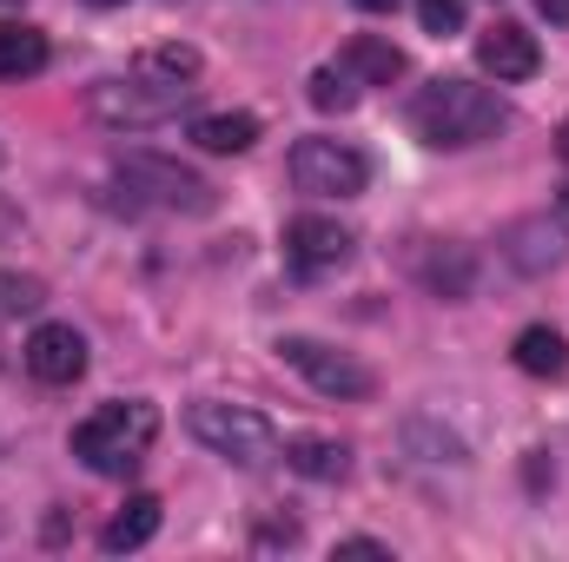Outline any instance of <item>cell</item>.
I'll return each mask as SVG.
<instances>
[{"instance_id": "1", "label": "cell", "mask_w": 569, "mask_h": 562, "mask_svg": "<svg viewBox=\"0 0 569 562\" xmlns=\"http://www.w3.org/2000/svg\"><path fill=\"white\" fill-rule=\"evenodd\" d=\"M503 127H510V107L490 87H477V80H430L411 100V133L425 145H443V152L497 140Z\"/></svg>"}, {"instance_id": "2", "label": "cell", "mask_w": 569, "mask_h": 562, "mask_svg": "<svg viewBox=\"0 0 569 562\" xmlns=\"http://www.w3.org/2000/svg\"><path fill=\"white\" fill-rule=\"evenodd\" d=\"M152 436H159V411H152V404H140V398L100 404L93 418L73 423V456H80L87 470H100V476H127V470H140V456L152 450Z\"/></svg>"}, {"instance_id": "3", "label": "cell", "mask_w": 569, "mask_h": 562, "mask_svg": "<svg viewBox=\"0 0 569 562\" xmlns=\"http://www.w3.org/2000/svg\"><path fill=\"white\" fill-rule=\"evenodd\" d=\"M186 107H192V87H186V80H166V73L100 80V87L87 93V113H93L100 127H127V133H140V127H166V120H179Z\"/></svg>"}, {"instance_id": "4", "label": "cell", "mask_w": 569, "mask_h": 562, "mask_svg": "<svg viewBox=\"0 0 569 562\" xmlns=\"http://www.w3.org/2000/svg\"><path fill=\"white\" fill-rule=\"evenodd\" d=\"M186 430H192L212 456H226V463H239V470H266V463L279 456V430H272V418H259L252 404H219V398H206V404L186 411Z\"/></svg>"}, {"instance_id": "5", "label": "cell", "mask_w": 569, "mask_h": 562, "mask_svg": "<svg viewBox=\"0 0 569 562\" xmlns=\"http://www.w3.org/2000/svg\"><path fill=\"white\" fill-rule=\"evenodd\" d=\"M279 358L318 391V398H338V404H351V398H371L378 391V371L365 364V358H351V351H338V344H325V338H279Z\"/></svg>"}, {"instance_id": "6", "label": "cell", "mask_w": 569, "mask_h": 562, "mask_svg": "<svg viewBox=\"0 0 569 562\" xmlns=\"http://www.w3.org/2000/svg\"><path fill=\"white\" fill-rule=\"evenodd\" d=\"M120 179H127L140 199L166 205V212H186V219H199V212L219 205V192H212L192 165H179V159H166V152H120Z\"/></svg>"}, {"instance_id": "7", "label": "cell", "mask_w": 569, "mask_h": 562, "mask_svg": "<svg viewBox=\"0 0 569 562\" xmlns=\"http://www.w3.org/2000/svg\"><path fill=\"white\" fill-rule=\"evenodd\" d=\"M371 179L365 152L345 140H298L291 145V185L311 192V199H358Z\"/></svg>"}, {"instance_id": "8", "label": "cell", "mask_w": 569, "mask_h": 562, "mask_svg": "<svg viewBox=\"0 0 569 562\" xmlns=\"http://www.w3.org/2000/svg\"><path fill=\"white\" fill-rule=\"evenodd\" d=\"M503 259H510V272H523V279H543V272H557V265L569 259L563 219H550V212H530V219H517V225L503 232Z\"/></svg>"}, {"instance_id": "9", "label": "cell", "mask_w": 569, "mask_h": 562, "mask_svg": "<svg viewBox=\"0 0 569 562\" xmlns=\"http://www.w3.org/2000/svg\"><path fill=\"white\" fill-rule=\"evenodd\" d=\"M351 232L338 225V219H318V212H305V219H291L284 225V259L298 265V272H338L345 259H351Z\"/></svg>"}, {"instance_id": "10", "label": "cell", "mask_w": 569, "mask_h": 562, "mask_svg": "<svg viewBox=\"0 0 569 562\" xmlns=\"http://www.w3.org/2000/svg\"><path fill=\"white\" fill-rule=\"evenodd\" d=\"M20 358H27V371H33L40 384H80V378H87V338H80L73 324H40Z\"/></svg>"}, {"instance_id": "11", "label": "cell", "mask_w": 569, "mask_h": 562, "mask_svg": "<svg viewBox=\"0 0 569 562\" xmlns=\"http://www.w3.org/2000/svg\"><path fill=\"white\" fill-rule=\"evenodd\" d=\"M477 67H483V73H497V87H510V80H530V73L543 67V53H537V33H530V27H517V20H497V27L477 40Z\"/></svg>"}, {"instance_id": "12", "label": "cell", "mask_w": 569, "mask_h": 562, "mask_svg": "<svg viewBox=\"0 0 569 562\" xmlns=\"http://www.w3.org/2000/svg\"><path fill=\"white\" fill-rule=\"evenodd\" d=\"M338 67L358 87H391V80H405V47H391L385 33H351L345 53H338Z\"/></svg>"}, {"instance_id": "13", "label": "cell", "mask_w": 569, "mask_h": 562, "mask_svg": "<svg viewBox=\"0 0 569 562\" xmlns=\"http://www.w3.org/2000/svg\"><path fill=\"white\" fill-rule=\"evenodd\" d=\"M418 279H425L430 298L457 304V298L477 291V259H470L463 245H425V252H418Z\"/></svg>"}, {"instance_id": "14", "label": "cell", "mask_w": 569, "mask_h": 562, "mask_svg": "<svg viewBox=\"0 0 569 562\" xmlns=\"http://www.w3.org/2000/svg\"><path fill=\"white\" fill-rule=\"evenodd\" d=\"M159 516H166V503L159 496H127L113 516H107V530H100V550L107 556H127V550H146L152 536H159Z\"/></svg>"}, {"instance_id": "15", "label": "cell", "mask_w": 569, "mask_h": 562, "mask_svg": "<svg viewBox=\"0 0 569 562\" xmlns=\"http://www.w3.org/2000/svg\"><path fill=\"white\" fill-rule=\"evenodd\" d=\"M284 463L298 470V476H311V483H345V470H351V450L338 443V436H291L284 443Z\"/></svg>"}, {"instance_id": "16", "label": "cell", "mask_w": 569, "mask_h": 562, "mask_svg": "<svg viewBox=\"0 0 569 562\" xmlns=\"http://www.w3.org/2000/svg\"><path fill=\"white\" fill-rule=\"evenodd\" d=\"M510 358H517V371H530V378H563L569 371V338L550 331V324H530V331H517Z\"/></svg>"}, {"instance_id": "17", "label": "cell", "mask_w": 569, "mask_h": 562, "mask_svg": "<svg viewBox=\"0 0 569 562\" xmlns=\"http://www.w3.org/2000/svg\"><path fill=\"white\" fill-rule=\"evenodd\" d=\"M47 67V33L27 20H0V80H33Z\"/></svg>"}, {"instance_id": "18", "label": "cell", "mask_w": 569, "mask_h": 562, "mask_svg": "<svg viewBox=\"0 0 569 562\" xmlns=\"http://www.w3.org/2000/svg\"><path fill=\"white\" fill-rule=\"evenodd\" d=\"M192 145L199 152H252L259 145V120L252 113H199L192 120Z\"/></svg>"}, {"instance_id": "19", "label": "cell", "mask_w": 569, "mask_h": 562, "mask_svg": "<svg viewBox=\"0 0 569 562\" xmlns=\"http://www.w3.org/2000/svg\"><path fill=\"white\" fill-rule=\"evenodd\" d=\"M305 87H311V107H318V113H351V107H358V80H351L345 67H318Z\"/></svg>"}, {"instance_id": "20", "label": "cell", "mask_w": 569, "mask_h": 562, "mask_svg": "<svg viewBox=\"0 0 569 562\" xmlns=\"http://www.w3.org/2000/svg\"><path fill=\"white\" fill-rule=\"evenodd\" d=\"M47 304V284L27 272H0V318H33Z\"/></svg>"}, {"instance_id": "21", "label": "cell", "mask_w": 569, "mask_h": 562, "mask_svg": "<svg viewBox=\"0 0 569 562\" xmlns=\"http://www.w3.org/2000/svg\"><path fill=\"white\" fill-rule=\"evenodd\" d=\"M146 73L192 80V73H199V47H152V53H146Z\"/></svg>"}, {"instance_id": "22", "label": "cell", "mask_w": 569, "mask_h": 562, "mask_svg": "<svg viewBox=\"0 0 569 562\" xmlns=\"http://www.w3.org/2000/svg\"><path fill=\"white\" fill-rule=\"evenodd\" d=\"M418 20H425V33H457L463 27V0H418Z\"/></svg>"}, {"instance_id": "23", "label": "cell", "mask_w": 569, "mask_h": 562, "mask_svg": "<svg viewBox=\"0 0 569 562\" xmlns=\"http://www.w3.org/2000/svg\"><path fill=\"white\" fill-rule=\"evenodd\" d=\"M298 543V523H266L259 530V550H291Z\"/></svg>"}, {"instance_id": "24", "label": "cell", "mask_w": 569, "mask_h": 562, "mask_svg": "<svg viewBox=\"0 0 569 562\" xmlns=\"http://www.w3.org/2000/svg\"><path fill=\"white\" fill-rule=\"evenodd\" d=\"M338 556H391V550H385L378 536H345V543H338Z\"/></svg>"}, {"instance_id": "25", "label": "cell", "mask_w": 569, "mask_h": 562, "mask_svg": "<svg viewBox=\"0 0 569 562\" xmlns=\"http://www.w3.org/2000/svg\"><path fill=\"white\" fill-rule=\"evenodd\" d=\"M537 7H543L550 20H569V0H537Z\"/></svg>"}, {"instance_id": "26", "label": "cell", "mask_w": 569, "mask_h": 562, "mask_svg": "<svg viewBox=\"0 0 569 562\" xmlns=\"http://www.w3.org/2000/svg\"><path fill=\"white\" fill-rule=\"evenodd\" d=\"M351 7H365V13H391L398 0H351Z\"/></svg>"}, {"instance_id": "27", "label": "cell", "mask_w": 569, "mask_h": 562, "mask_svg": "<svg viewBox=\"0 0 569 562\" xmlns=\"http://www.w3.org/2000/svg\"><path fill=\"white\" fill-rule=\"evenodd\" d=\"M87 7H120V0H87Z\"/></svg>"}, {"instance_id": "28", "label": "cell", "mask_w": 569, "mask_h": 562, "mask_svg": "<svg viewBox=\"0 0 569 562\" xmlns=\"http://www.w3.org/2000/svg\"><path fill=\"white\" fill-rule=\"evenodd\" d=\"M563 159H569V120H563Z\"/></svg>"}, {"instance_id": "29", "label": "cell", "mask_w": 569, "mask_h": 562, "mask_svg": "<svg viewBox=\"0 0 569 562\" xmlns=\"http://www.w3.org/2000/svg\"><path fill=\"white\" fill-rule=\"evenodd\" d=\"M563 212H569V185H563Z\"/></svg>"}, {"instance_id": "30", "label": "cell", "mask_w": 569, "mask_h": 562, "mask_svg": "<svg viewBox=\"0 0 569 562\" xmlns=\"http://www.w3.org/2000/svg\"><path fill=\"white\" fill-rule=\"evenodd\" d=\"M0 165H7V145H0Z\"/></svg>"}]
</instances>
